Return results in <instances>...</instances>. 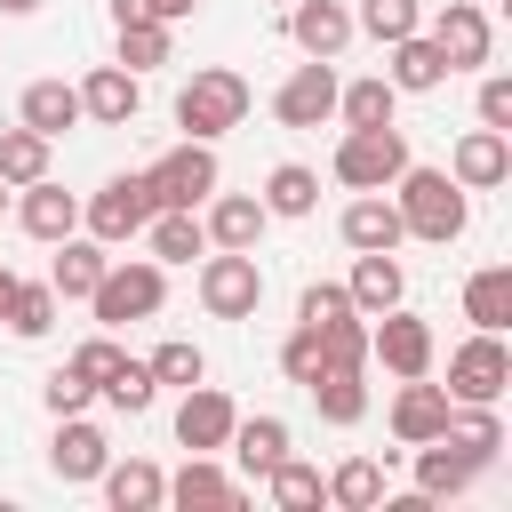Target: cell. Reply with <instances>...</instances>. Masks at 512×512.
<instances>
[{
  "label": "cell",
  "instance_id": "38",
  "mask_svg": "<svg viewBox=\"0 0 512 512\" xmlns=\"http://www.w3.org/2000/svg\"><path fill=\"white\" fill-rule=\"evenodd\" d=\"M8 328H16V336H48V328H56V288H48V280H16Z\"/></svg>",
  "mask_w": 512,
  "mask_h": 512
},
{
  "label": "cell",
  "instance_id": "15",
  "mask_svg": "<svg viewBox=\"0 0 512 512\" xmlns=\"http://www.w3.org/2000/svg\"><path fill=\"white\" fill-rule=\"evenodd\" d=\"M136 104H144V88H136V72H128V64H96V72L80 80V112H88V120H104V128H128V120H136Z\"/></svg>",
  "mask_w": 512,
  "mask_h": 512
},
{
  "label": "cell",
  "instance_id": "9",
  "mask_svg": "<svg viewBox=\"0 0 512 512\" xmlns=\"http://www.w3.org/2000/svg\"><path fill=\"white\" fill-rule=\"evenodd\" d=\"M368 352H376L392 376H424V368H432V328H424L416 312H400V304H392V312H376Z\"/></svg>",
  "mask_w": 512,
  "mask_h": 512
},
{
  "label": "cell",
  "instance_id": "30",
  "mask_svg": "<svg viewBox=\"0 0 512 512\" xmlns=\"http://www.w3.org/2000/svg\"><path fill=\"white\" fill-rule=\"evenodd\" d=\"M400 232H408V224H400V208H392V200H376V192H360V200L344 208V240H352V248H400Z\"/></svg>",
  "mask_w": 512,
  "mask_h": 512
},
{
  "label": "cell",
  "instance_id": "52",
  "mask_svg": "<svg viewBox=\"0 0 512 512\" xmlns=\"http://www.w3.org/2000/svg\"><path fill=\"white\" fill-rule=\"evenodd\" d=\"M32 8H40V0H0V16H32Z\"/></svg>",
  "mask_w": 512,
  "mask_h": 512
},
{
  "label": "cell",
  "instance_id": "25",
  "mask_svg": "<svg viewBox=\"0 0 512 512\" xmlns=\"http://www.w3.org/2000/svg\"><path fill=\"white\" fill-rule=\"evenodd\" d=\"M72 224H80V200H72L64 184H48V176L24 184V232H32V240H64Z\"/></svg>",
  "mask_w": 512,
  "mask_h": 512
},
{
  "label": "cell",
  "instance_id": "33",
  "mask_svg": "<svg viewBox=\"0 0 512 512\" xmlns=\"http://www.w3.org/2000/svg\"><path fill=\"white\" fill-rule=\"evenodd\" d=\"M48 176V136L40 128H0V184H40Z\"/></svg>",
  "mask_w": 512,
  "mask_h": 512
},
{
  "label": "cell",
  "instance_id": "45",
  "mask_svg": "<svg viewBox=\"0 0 512 512\" xmlns=\"http://www.w3.org/2000/svg\"><path fill=\"white\" fill-rule=\"evenodd\" d=\"M344 312H352V296L328 288V280H312V288L296 296V320H304V328H328V320H344Z\"/></svg>",
  "mask_w": 512,
  "mask_h": 512
},
{
  "label": "cell",
  "instance_id": "17",
  "mask_svg": "<svg viewBox=\"0 0 512 512\" xmlns=\"http://www.w3.org/2000/svg\"><path fill=\"white\" fill-rule=\"evenodd\" d=\"M472 480H480V456H472V448H456L448 432H440V440H424V456H416V496H432V504H440V496H464Z\"/></svg>",
  "mask_w": 512,
  "mask_h": 512
},
{
  "label": "cell",
  "instance_id": "48",
  "mask_svg": "<svg viewBox=\"0 0 512 512\" xmlns=\"http://www.w3.org/2000/svg\"><path fill=\"white\" fill-rule=\"evenodd\" d=\"M480 128H504V136H512V80H504V72L480 80Z\"/></svg>",
  "mask_w": 512,
  "mask_h": 512
},
{
  "label": "cell",
  "instance_id": "4",
  "mask_svg": "<svg viewBox=\"0 0 512 512\" xmlns=\"http://www.w3.org/2000/svg\"><path fill=\"white\" fill-rule=\"evenodd\" d=\"M88 304H96L104 328H128V320H152L168 304V280H160V264H104V280L88 288Z\"/></svg>",
  "mask_w": 512,
  "mask_h": 512
},
{
  "label": "cell",
  "instance_id": "46",
  "mask_svg": "<svg viewBox=\"0 0 512 512\" xmlns=\"http://www.w3.org/2000/svg\"><path fill=\"white\" fill-rule=\"evenodd\" d=\"M120 360H128V352H120V344H112V336H88V344H80V352H72V360H64V368H72V376H80V384H104V376H112V368H120Z\"/></svg>",
  "mask_w": 512,
  "mask_h": 512
},
{
  "label": "cell",
  "instance_id": "47",
  "mask_svg": "<svg viewBox=\"0 0 512 512\" xmlns=\"http://www.w3.org/2000/svg\"><path fill=\"white\" fill-rule=\"evenodd\" d=\"M88 392H96V384H80L72 368H56V376L40 384V400H48V416H80V408H88Z\"/></svg>",
  "mask_w": 512,
  "mask_h": 512
},
{
  "label": "cell",
  "instance_id": "35",
  "mask_svg": "<svg viewBox=\"0 0 512 512\" xmlns=\"http://www.w3.org/2000/svg\"><path fill=\"white\" fill-rule=\"evenodd\" d=\"M168 496H176L184 512H192V504H240V480H224V472H216L208 456H192V464H184V472L168 480Z\"/></svg>",
  "mask_w": 512,
  "mask_h": 512
},
{
  "label": "cell",
  "instance_id": "22",
  "mask_svg": "<svg viewBox=\"0 0 512 512\" xmlns=\"http://www.w3.org/2000/svg\"><path fill=\"white\" fill-rule=\"evenodd\" d=\"M440 80H448V56H440V40H432V32H408V40H392V88L424 96V88H440Z\"/></svg>",
  "mask_w": 512,
  "mask_h": 512
},
{
  "label": "cell",
  "instance_id": "34",
  "mask_svg": "<svg viewBox=\"0 0 512 512\" xmlns=\"http://www.w3.org/2000/svg\"><path fill=\"white\" fill-rule=\"evenodd\" d=\"M448 440H456V448H472V456L488 464V456L504 448V424H496V408H488V400H464V408H448Z\"/></svg>",
  "mask_w": 512,
  "mask_h": 512
},
{
  "label": "cell",
  "instance_id": "37",
  "mask_svg": "<svg viewBox=\"0 0 512 512\" xmlns=\"http://www.w3.org/2000/svg\"><path fill=\"white\" fill-rule=\"evenodd\" d=\"M328 496H336L344 512H376V504H384V464H368V456H352V464H336V480H328Z\"/></svg>",
  "mask_w": 512,
  "mask_h": 512
},
{
  "label": "cell",
  "instance_id": "2",
  "mask_svg": "<svg viewBox=\"0 0 512 512\" xmlns=\"http://www.w3.org/2000/svg\"><path fill=\"white\" fill-rule=\"evenodd\" d=\"M248 120V80L240 72H224V64H208V72H192L184 88H176V128L184 136H224V128H240Z\"/></svg>",
  "mask_w": 512,
  "mask_h": 512
},
{
  "label": "cell",
  "instance_id": "3",
  "mask_svg": "<svg viewBox=\"0 0 512 512\" xmlns=\"http://www.w3.org/2000/svg\"><path fill=\"white\" fill-rule=\"evenodd\" d=\"M400 168H408V136H400L392 120H384V128H344V144H336V184L384 192Z\"/></svg>",
  "mask_w": 512,
  "mask_h": 512
},
{
  "label": "cell",
  "instance_id": "39",
  "mask_svg": "<svg viewBox=\"0 0 512 512\" xmlns=\"http://www.w3.org/2000/svg\"><path fill=\"white\" fill-rule=\"evenodd\" d=\"M96 392H104V400H112V408H120V416H144V408H152V392H160V384H152V368H144V360H120V368H112V376H104V384H96Z\"/></svg>",
  "mask_w": 512,
  "mask_h": 512
},
{
  "label": "cell",
  "instance_id": "14",
  "mask_svg": "<svg viewBox=\"0 0 512 512\" xmlns=\"http://www.w3.org/2000/svg\"><path fill=\"white\" fill-rule=\"evenodd\" d=\"M432 40H440L448 72H464V64H488V48H496V32H488L480 0H448V8H440V24H432Z\"/></svg>",
  "mask_w": 512,
  "mask_h": 512
},
{
  "label": "cell",
  "instance_id": "7",
  "mask_svg": "<svg viewBox=\"0 0 512 512\" xmlns=\"http://www.w3.org/2000/svg\"><path fill=\"white\" fill-rule=\"evenodd\" d=\"M504 384H512V352H504L496 328H480L472 344L448 352V400H496Z\"/></svg>",
  "mask_w": 512,
  "mask_h": 512
},
{
  "label": "cell",
  "instance_id": "20",
  "mask_svg": "<svg viewBox=\"0 0 512 512\" xmlns=\"http://www.w3.org/2000/svg\"><path fill=\"white\" fill-rule=\"evenodd\" d=\"M224 448L240 456V472H248V480H264V472H272V464L288 456V424H280V416H240Z\"/></svg>",
  "mask_w": 512,
  "mask_h": 512
},
{
  "label": "cell",
  "instance_id": "44",
  "mask_svg": "<svg viewBox=\"0 0 512 512\" xmlns=\"http://www.w3.org/2000/svg\"><path fill=\"white\" fill-rule=\"evenodd\" d=\"M320 344H328V368H360V360H368V328H360V312L328 320V328H320Z\"/></svg>",
  "mask_w": 512,
  "mask_h": 512
},
{
  "label": "cell",
  "instance_id": "32",
  "mask_svg": "<svg viewBox=\"0 0 512 512\" xmlns=\"http://www.w3.org/2000/svg\"><path fill=\"white\" fill-rule=\"evenodd\" d=\"M392 104H400V88L376 72V80H352V88H336V112H344V128H384L392 120Z\"/></svg>",
  "mask_w": 512,
  "mask_h": 512
},
{
  "label": "cell",
  "instance_id": "50",
  "mask_svg": "<svg viewBox=\"0 0 512 512\" xmlns=\"http://www.w3.org/2000/svg\"><path fill=\"white\" fill-rule=\"evenodd\" d=\"M192 8H200V0H152V16H160V24H184Z\"/></svg>",
  "mask_w": 512,
  "mask_h": 512
},
{
  "label": "cell",
  "instance_id": "40",
  "mask_svg": "<svg viewBox=\"0 0 512 512\" xmlns=\"http://www.w3.org/2000/svg\"><path fill=\"white\" fill-rule=\"evenodd\" d=\"M352 24H360V32H376V40L392 48V40H408V32L424 24V8H416V0H360V16H352Z\"/></svg>",
  "mask_w": 512,
  "mask_h": 512
},
{
  "label": "cell",
  "instance_id": "26",
  "mask_svg": "<svg viewBox=\"0 0 512 512\" xmlns=\"http://www.w3.org/2000/svg\"><path fill=\"white\" fill-rule=\"evenodd\" d=\"M208 240H216V248H256V240H264V200H248V192L208 200Z\"/></svg>",
  "mask_w": 512,
  "mask_h": 512
},
{
  "label": "cell",
  "instance_id": "8",
  "mask_svg": "<svg viewBox=\"0 0 512 512\" xmlns=\"http://www.w3.org/2000/svg\"><path fill=\"white\" fill-rule=\"evenodd\" d=\"M88 240H104V248H120V240H136L144 224H152V192H144V176H112L88 208Z\"/></svg>",
  "mask_w": 512,
  "mask_h": 512
},
{
  "label": "cell",
  "instance_id": "10",
  "mask_svg": "<svg viewBox=\"0 0 512 512\" xmlns=\"http://www.w3.org/2000/svg\"><path fill=\"white\" fill-rule=\"evenodd\" d=\"M448 384H424V376H400V400H392V440L400 448H424L448 432Z\"/></svg>",
  "mask_w": 512,
  "mask_h": 512
},
{
  "label": "cell",
  "instance_id": "13",
  "mask_svg": "<svg viewBox=\"0 0 512 512\" xmlns=\"http://www.w3.org/2000/svg\"><path fill=\"white\" fill-rule=\"evenodd\" d=\"M272 112L288 120V128H320L328 112H336V72L312 56V64H296L288 80H280V96H272Z\"/></svg>",
  "mask_w": 512,
  "mask_h": 512
},
{
  "label": "cell",
  "instance_id": "43",
  "mask_svg": "<svg viewBox=\"0 0 512 512\" xmlns=\"http://www.w3.org/2000/svg\"><path fill=\"white\" fill-rule=\"evenodd\" d=\"M144 368H152V384H200V376H208L200 344H184V336H176V344H160V352H152Z\"/></svg>",
  "mask_w": 512,
  "mask_h": 512
},
{
  "label": "cell",
  "instance_id": "36",
  "mask_svg": "<svg viewBox=\"0 0 512 512\" xmlns=\"http://www.w3.org/2000/svg\"><path fill=\"white\" fill-rule=\"evenodd\" d=\"M264 480H272V504H280V512H312V504L328 496V480H320L312 464H296V456H280Z\"/></svg>",
  "mask_w": 512,
  "mask_h": 512
},
{
  "label": "cell",
  "instance_id": "1",
  "mask_svg": "<svg viewBox=\"0 0 512 512\" xmlns=\"http://www.w3.org/2000/svg\"><path fill=\"white\" fill-rule=\"evenodd\" d=\"M392 184H400V200H392V208H400V224H408L416 240L448 248V240L464 232V216H472V208H464V184H456L448 168H416V160H408Z\"/></svg>",
  "mask_w": 512,
  "mask_h": 512
},
{
  "label": "cell",
  "instance_id": "31",
  "mask_svg": "<svg viewBox=\"0 0 512 512\" xmlns=\"http://www.w3.org/2000/svg\"><path fill=\"white\" fill-rule=\"evenodd\" d=\"M304 392L320 400L328 424H360V416H368V384H360V368H328V376H312Z\"/></svg>",
  "mask_w": 512,
  "mask_h": 512
},
{
  "label": "cell",
  "instance_id": "5",
  "mask_svg": "<svg viewBox=\"0 0 512 512\" xmlns=\"http://www.w3.org/2000/svg\"><path fill=\"white\" fill-rule=\"evenodd\" d=\"M144 192H152V208H200V200L216 192V152H208L200 136H184L168 160L144 168Z\"/></svg>",
  "mask_w": 512,
  "mask_h": 512
},
{
  "label": "cell",
  "instance_id": "42",
  "mask_svg": "<svg viewBox=\"0 0 512 512\" xmlns=\"http://www.w3.org/2000/svg\"><path fill=\"white\" fill-rule=\"evenodd\" d=\"M280 368H288V384H312V376H328V344H320V328H304V320H296V336L280 344Z\"/></svg>",
  "mask_w": 512,
  "mask_h": 512
},
{
  "label": "cell",
  "instance_id": "49",
  "mask_svg": "<svg viewBox=\"0 0 512 512\" xmlns=\"http://www.w3.org/2000/svg\"><path fill=\"white\" fill-rule=\"evenodd\" d=\"M152 16V0H112V24H144Z\"/></svg>",
  "mask_w": 512,
  "mask_h": 512
},
{
  "label": "cell",
  "instance_id": "6",
  "mask_svg": "<svg viewBox=\"0 0 512 512\" xmlns=\"http://www.w3.org/2000/svg\"><path fill=\"white\" fill-rule=\"evenodd\" d=\"M200 304H208L216 320H256V304H264L256 248H224V256H208V264H200Z\"/></svg>",
  "mask_w": 512,
  "mask_h": 512
},
{
  "label": "cell",
  "instance_id": "29",
  "mask_svg": "<svg viewBox=\"0 0 512 512\" xmlns=\"http://www.w3.org/2000/svg\"><path fill=\"white\" fill-rule=\"evenodd\" d=\"M312 208H320V176L304 160H280L264 176V216H312Z\"/></svg>",
  "mask_w": 512,
  "mask_h": 512
},
{
  "label": "cell",
  "instance_id": "27",
  "mask_svg": "<svg viewBox=\"0 0 512 512\" xmlns=\"http://www.w3.org/2000/svg\"><path fill=\"white\" fill-rule=\"evenodd\" d=\"M144 232H152V256H160V264H192V256L208 248V224H200L192 208H152Z\"/></svg>",
  "mask_w": 512,
  "mask_h": 512
},
{
  "label": "cell",
  "instance_id": "24",
  "mask_svg": "<svg viewBox=\"0 0 512 512\" xmlns=\"http://www.w3.org/2000/svg\"><path fill=\"white\" fill-rule=\"evenodd\" d=\"M72 120H88V112H80V88H64V80H32V88H24V128H40V136L56 144Z\"/></svg>",
  "mask_w": 512,
  "mask_h": 512
},
{
  "label": "cell",
  "instance_id": "18",
  "mask_svg": "<svg viewBox=\"0 0 512 512\" xmlns=\"http://www.w3.org/2000/svg\"><path fill=\"white\" fill-rule=\"evenodd\" d=\"M512 176V136L504 128H472L464 144H456V184L464 192H488V184H504Z\"/></svg>",
  "mask_w": 512,
  "mask_h": 512
},
{
  "label": "cell",
  "instance_id": "53",
  "mask_svg": "<svg viewBox=\"0 0 512 512\" xmlns=\"http://www.w3.org/2000/svg\"><path fill=\"white\" fill-rule=\"evenodd\" d=\"M0 208H8V184H0Z\"/></svg>",
  "mask_w": 512,
  "mask_h": 512
},
{
  "label": "cell",
  "instance_id": "23",
  "mask_svg": "<svg viewBox=\"0 0 512 512\" xmlns=\"http://www.w3.org/2000/svg\"><path fill=\"white\" fill-rule=\"evenodd\" d=\"M104 264H112L104 240H72V232H64V240H56V264H48V288H56V296H88V288L104 280Z\"/></svg>",
  "mask_w": 512,
  "mask_h": 512
},
{
  "label": "cell",
  "instance_id": "12",
  "mask_svg": "<svg viewBox=\"0 0 512 512\" xmlns=\"http://www.w3.org/2000/svg\"><path fill=\"white\" fill-rule=\"evenodd\" d=\"M288 40L304 56H320V64H336L344 40H352V8L344 0H288Z\"/></svg>",
  "mask_w": 512,
  "mask_h": 512
},
{
  "label": "cell",
  "instance_id": "41",
  "mask_svg": "<svg viewBox=\"0 0 512 512\" xmlns=\"http://www.w3.org/2000/svg\"><path fill=\"white\" fill-rule=\"evenodd\" d=\"M120 64H128V72H152V64H168V24H160V16H144V24H120Z\"/></svg>",
  "mask_w": 512,
  "mask_h": 512
},
{
  "label": "cell",
  "instance_id": "28",
  "mask_svg": "<svg viewBox=\"0 0 512 512\" xmlns=\"http://www.w3.org/2000/svg\"><path fill=\"white\" fill-rule=\"evenodd\" d=\"M464 320L504 336V320H512V264H488V272L464 280Z\"/></svg>",
  "mask_w": 512,
  "mask_h": 512
},
{
  "label": "cell",
  "instance_id": "16",
  "mask_svg": "<svg viewBox=\"0 0 512 512\" xmlns=\"http://www.w3.org/2000/svg\"><path fill=\"white\" fill-rule=\"evenodd\" d=\"M112 464V440L96 432V424H80V416H56V448H48V472L56 480H96Z\"/></svg>",
  "mask_w": 512,
  "mask_h": 512
},
{
  "label": "cell",
  "instance_id": "19",
  "mask_svg": "<svg viewBox=\"0 0 512 512\" xmlns=\"http://www.w3.org/2000/svg\"><path fill=\"white\" fill-rule=\"evenodd\" d=\"M400 288H408V280H400L392 248H360L352 288H344V296H352V312H392V304H400Z\"/></svg>",
  "mask_w": 512,
  "mask_h": 512
},
{
  "label": "cell",
  "instance_id": "11",
  "mask_svg": "<svg viewBox=\"0 0 512 512\" xmlns=\"http://www.w3.org/2000/svg\"><path fill=\"white\" fill-rule=\"evenodd\" d=\"M232 424H240V408H232L216 384H184V408H176V440H184L192 456L224 448V440H232Z\"/></svg>",
  "mask_w": 512,
  "mask_h": 512
},
{
  "label": "cell",
  "instance_id": "21",
  "mask_svg": "<svg viewBox=\"0 0 512 512\" xmlns=\"http://www.w3.org/2000/svg\"><path fill=\"white\" fill-rule=\"evenodd\" d=\"M96 480H104L112 512H152V504H168V480H160V464H144V456H128V464H104Z\"/></svg>",
  "mask_w": 512,
  "mask_h": 512
},
{
  "label": "cell",
  "instance_id": "51",
  "mask_svg": "<svg viewBox=\"0 0 512 512\" xmlns=\"http://www.w3.org/2000/svg\"><path fill=\"white\" fill-rule=\"evenodd\" d=\"M8 296H16V272L0 264V320H8Z\"/></svg>",
  "mask_w": 512,
  "mask_h": 512
}]
</instances>
